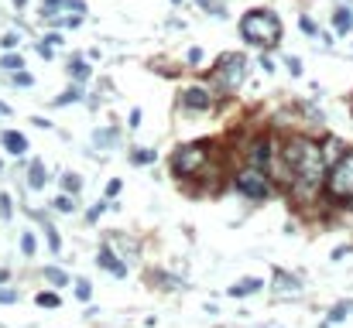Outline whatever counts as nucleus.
Instances as JSON below:
<instances>
[{"label":"nucleus","mask_w":353,"mask_h":328,"mask_svg":"<svg viewBox=\"0 0 353 328\" xmlns=\"http://www.w3.org/2000/svg\"><path fill=\"white\" fill-rule=\"evenodd\" d=\"M281 161L288 168V178L295 182L299 195H316L323 188L326 178V157H323V144H316L312 137H299L292 133L281 147Z\"/></svg>","instance_id":"f257e3e1"},{"label":"nucleus","mask_w":353,"mask_h":328,"mask_svg":"<svg viewBox=\"0 0 353 328\" xmlns=\"http://www.w3.org/2000/svg\"><path fill=\"white\" fill-rule=\"evenodd\" d=\"M240 34L250 41V45H261V48H274L281 41V24L271 10H247L240 17Z\"/></svg>","instance_id":"f03ea898"},{"label":"nucleus","mask_w":353,"mask_h":328,"mask_svg":"<svg viewBox=\"0 0 353 328\" xmlns=\"http://www.w3.org/2000/svg\"><path fill=\"white\" fill-rule=\"evenodd\" d=\"M323 182H326L330 199L353 202V151H343V154L333 161V168H330V175H326Z\"/></svg>","instance_id":"7ed1b4c3"},{"label":"nucleus","mask_w":353,"mask_h":328,"mask_svg":"<svg viewBox=\"0 0 353 328\" xmlns=\"http://www.w3.org/2000/svg\"><path fill=\"white\" fill-rule=\"evenodd\" d=\"M206 164H210V147H206L203 140L185 144V147H179V151L172 154V171H175L179 178H196Z\"/></svg>","instance_id":"20e7f679"},{"label":"nucleus","mask_w":353,"mask_h":328,"mask_svg":"<svg viewBox=\"0 0 353 328\" xmlns=\"http://www.w3.org/2000/svg\"><path fill=\"white\" fill-rule=\"evenodd\" d=\"M234 188L240 195H247V199H268L271 195V178H268V171H261V168H240L234 175Z\"/></svg>","instance_id":"39448f33"},{"label":"nucleus","mask_w":353,"mask_h":328,"mask_svg":"<svg viewBox=\"0 0 353 328\" xmlns=\"http://www.w3.org/2000/svg\"><path fill=\"white\" fill-rule=\"evenodd\" d=\"M213 79L223 86V89H236L243 83V58L240 55H223L220 65L213 69Z\"/></svg>","instance_id":"423d86ee"},{"label":"nucleus","mask_w":353,"mask_h":328,"mask_svg":"<svg viewBox=\"0 0 353 328\" xmlns=\"http://www.w3.org/2000/svg\"><path fill=\"white\" fill-rule=\"evenodd\" d=\"M247 161H250V168L268 171V164H271V137H257L254 147H250V154H247Z\"/></svg>","instance_id":"0eeeda50"},{"label":"nucleus","mask_w":353,"mask_h":328,"mask_svg":"<svg viewBox=\"0 0 353 328\" xmlns=\"http://www.w3.org/2000/svg\"><path fill=\"white\" fill-rule=\"evenodd\" d=\"M185 109H192V113H203V109L213 107V96L206 93V89H199V86H192V89H185L182 93V100H179Z\"/></svg>","instance_id":"6e6552de"},{"label":"nucleus","mask_w":353,"mask_h":328,"mask_svg":"<svg viewBox=\"0 0 353 328\" xmlns=\"http://www.w3.org/2000/svg\"><path fill=\"white\" fill-rule=\"evenodd\" d=\"M302 291V284H299V277H292L288 270H274V294H299Z\"/></svg>","instance_id":"1a4fd4ad"},{"label":"nucleus","mask_w":353,"mask_h":328,"mask_svg":"<svg viewBox=\"0 0 353 328\" xmlns=\"http://www.w3.org/2000/svg\"><path fill=\"white\" fill-rule=\"evenodd\" d=\"M97 263H100V267H107L114 277H123V274H127V267H123L117 256H114V250H110V246H100V253H97Z\"/></svg>","instance_id":"9d476101"},{"label":"nucleus","mask_w":353,"mask_h":328,"mask_svg":"<svg viewBox=\"0 0 353 328\" xmlns=\"http://www.w3.org/2000/svg\"><path fill=\"white\" fill-rule=\"evenodd\" d=\"M45 178H48L45 164H41V161H31V168H28V185L38 192V188H45Z\"/></svg>","instance_id":"9b49d317"},{"label":"nucleus","mask_w":353,"mask_h":328,"mask_svg":"<svg viewBox=\"0 0 353 328\" xmlns=\"http://www.w3.org/2000/svg\"><path fill=\"white\" fill-rule=\"evenodd\" d=\"M3 147H7L10 154H24V151H28V140H24L17 130H7V133H3Z\"/></svg>","instance_id":"f8f14e48"},{"label":"nucleus","mask_w":353,"mask_h":328,"mask_svg":"<svg viewBox=\"0 0 353 328\" xmlns=\"http://www.w3.org/2000/svg\"><path fill=\"white\" fill-rule=\"evenodd\" d=\"M333 24H336V31H340V34H347V31L353 28V14L347 10V7H340V10H336V17H333Z\"/></svg>","instance_id":"ddd939ff"},{"label":"nucleus","mask_w":353,"mask_h":328,"mask_svg":"<svg viewBox=\"0 0 353 328\" xmlns=\"http://www.w3.org/2000/svg\"><path fill=\"white\" fill-rule=\"evenodd\" d=\"M62 188H65L69 195H79V192H83V178L72 175V171H65V175H62Z\"/></svg>","instance_id":"4468645a"},{"label":"nucleus","mask_w":353,"mask_h":328,"mask_svg":"<svg viewBox=\"0 0 353 328\" xmlns=\"http://www.w3.org/2000/svg\"><path fill=\"white\" fill-rule=\"evenodd\" d=\"M261 287H264V284H261V281H243V284H240V287H230V298H243V294H254V291H261Z\"/></svg>","instance_id":"2eb2a0df"},{"label":"nucleus","mask_w":353,"mask_h":328,"mask_svg":"<svg viewBox=\"0 0 353 328\" xmlns=\"http://www.w3.org/2000/svg\"><path fill=\"white\" fill-rule=\"evenodd\" d=\"M117 144V130H97V147H114Z\"/></svg>","instance_id":"dca6fc26"},{"label":"nucleus","mask_w":353,"mask_h":328,"mask_svg":"<svg viewBox=\"0 0 353 328\" xmlns=\"http://www.w3.org/2000/svg\"><path fill=\"white\" fill-rule=\"evenodd\" d=\"M34 301H38V305H41V308H59V305H62V301H59V294H55V291H41V294H38V298H34Z\"/></svg>","instance_id":"f3484780"},{"label":"nucleus","mask_w":353,"mask_h":328,"mask_svg":"<svg viewBox=\"0 0 353 328\" xmlns=\"http://www.w3.org/2000/svg\"><path fill=\"white\" fill-rule=\"evenodd\" d=\"M55 209H59V212H72V209H76V195H72V199H69V195H59V199H55Z\"/></svg>","instance_id":"a211bd4d"},{"label":"nucleus","mask_w":353,"mask_h":328,"mask_svg":"<svg viewBox=\"0 0 353 328\" xmlns=\"http://www.w3.org/2000/svg\"><path fill=\"white\" fill-rule=\"evenodd\" d=\"M45 274H48V281H52V284H65V281H69L59 267H45Z\"/></svg>","instance_id":"6ab92c4d"},{"label":"nucleus","mask_w":353,"mask_h":328,"mask_svg":"<svg viewBox=\"0 0 353 328\" xmlns=\"http://www.w3.org/2000/svg\"><path fill=\"white\" fill-rule=\"evenodd\" d=\"M154 161V151H134V164H151Z\"/></svg>","instance_id":"aec40b11"},{"label":"nucleus","mask_w":353,"mask_h":328,"mask_svg":"<svg viewBox=\"0 0 353 328\" xmlns=\"http://www.w3.org/2000/svg\"><path fill=\"white\" fill-rule=\"evenodd\" d=\"M0 65H3V69H21V55H3Z\"/></svg>","instance_id":"412c9836"},{"label":"nucleus","mask_w":353,"mask_h":328,"mask_svg":"<svg viewBox=\"0 0 353 328\" xmlns=\"http://www.w3.org/2000/svg\"><path fill=\"white\" fill-rule=\"evenodd\" d=\"M45 232H48V246H52V250L59 253V250H62V243H59V232H55L52 226H45Z\"/></svg>","instance_id":"4be33fe9"},{"label":"nucleus","mask_w":353,"mask_h":328,"mask_svg":"<svg viewBox=\"0 0 353 328\" xmlns=\"http://www.w3.org/2000/svg\"><path fill=\"white\" fill-rule=\"evenodd\" d=\"M21 250H24L28 256L34 253V236H31V232H24V236H21Z\"/></svg>","instance_id":"5701e85b"},{"label":"nucleus","mask_w":353,"mask_h":328,"mask_svg":"<svg viewBox=\"0 0 353 328\" xmlns=\"http://www.w3.org/2000/svg\"><path fill=\"white\" fill-rule=\"evenodd\" d=\"M90 291H93V287H90V281H79V284H76V294H79V301H90Z\"/></svg>","instance_id":"b1692460"},{"label":"nucleus","mask_w":353,"mask_h":328,"mask_svg":"<svg viewBox=\"0 0 353 328\" xmlns=\"http://www.w3.org/2000/svg\"><path fill=\"white\" fill-rule=\"evenodd\" d=\"M31 83H34V79H31L28 72H21V69H17V76H14V86H31Z\"/></svg>","instance_id":"393cba45"},{"label":"nucleus","mask_w":353,"mask_h":328,"mask_svg":"<svg viewBox=\"0 0 353 328\" xmlns=\"http://www.w3.org/2000/svg\"><path fill=\"white\" fill-rule=\"evenodd\" d=\"M0 216L10 219V195H0Z\"/></svg>","instance_id":"a878e982"},{"label":"nucleus","mask_w":353,"mask_h":328,"mask_svg":"<svg viewBox=\"0 0 353 328\" xmlns=\"http://www.w3.org/2000/svg\"><path fill=\"white\" fill-rule=\"evenodd\" d=\"M103 209H107V206H103V202H97V206L90 209V216H86V219H90V222H97V219L103 216Z\"/></svg>","instance_id":"bb28decb"},{"label":"nucleus","mask_w":353,"mask_h":328,"mask_svg":"<svg viewBox=\"0 0 353 328\" xmlns=\"http://www.w3.org/2000/svg\"><path fill=\"white\" fill-rule=\"evenodd\" d=\"M199 3H203V7H206V10H213V14H216V17H220V14H223V7H220V3H216V0H199Z\"/></svg>","instance_id":"cd10ccee"},{"label":"nucleus","mask_w":353,"mask_h":328,"mask_svg":"<svg viewBox=\"0 0 353 328\" xmlns=\"http://www.w3.org/2000/svg\"><path fill=\"white\" fill-rule=\"evenodd\" d=\"M14 301H17L14 291H0V305H14Z\"/></svg>","instance_id":"c85d7f7f"},{"label":"nucleus","mask_w":353,"mask_h":328,"mask_svg":"<svg viewBox=\"0 0 353 328\" xmlns=\"http://www.w3.org/2000/svg\"><path fill=\"white\" fill-rule=\"evenodd\" d=\"M302 31H305V34H316V24H312L309 17H302Z\"/></svg>","instance_id":"c756f323"},{"label":"nucleus","mask_w":353,"mask_h":328,"mask_svg":"<svg viewBox=\"0 0 353 328\" xmlns=\"http://www.w3.org/2000/svg\"><path fill=\"white\" fill-rule=\"evenodd\" d=\"M189 62H192V65L203 62V48H192V52H189Z\"/></svg>","instance_id":"7c9ffc66"},{"label":"nucleus","mask_w":353,"mask_h":328,"mask_svg":"<svg viewBox=\"0 0 353 328\" xmlns=\"http://www.w3.org/2000/svg\"><path fill=\"white\" fill-rule=\"evenodd\" d=\"M120 188H123V185H120V182H117V178H114V182H110V185H107V195H117V192H120Z\"/></svg>","instance_id":"2f4dec72"},{"label":"nucleus","mask_w":353,"mask_h":328,"mask_svg":"<svg viewBox=\"0 0 353 328\" xmlns=\"http://www.w3.org/2000/svg\"><path fill=\"white\" fill-rule=\"evenodd\" d=\"M7 113H10V107H7V103H0V116H7Z\"/></svg>","instance_id":"473e14b6"},{"label":"nucleus","mask_w":353,"mask_h":328,"mask_svg":"<svg viewBox=\"0 0 353 328\" xmlns=\"http://www.w3.org/2000/svg\"><path fill=\"white\" fill-rule=\"evenodd\" d=\"M7 277H10V274H7V270H0V284H3V281H7Z\"/></svg>","instance_id":"72a5a7b5"},{"label":"nucleus","mask_w":353,"mask_h":328,"mask_svg":"<svg viewBox=\"0 0 353 328\" xmlns=\"http://www.w3.org/2000/svg\"><path fill=\"white\" fill-rule=\"evenodd\" d=\"M14 3H17V7H24V3H28V0H14Z\"/></svg>","instance_id":"f704fd0d"}]
</instances>
